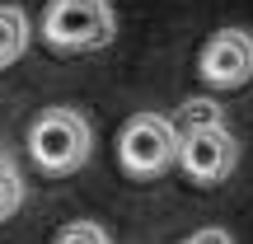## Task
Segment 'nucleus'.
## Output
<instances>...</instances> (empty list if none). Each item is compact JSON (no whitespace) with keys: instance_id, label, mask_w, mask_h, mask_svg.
<instances>
[{"instance_id":"39448f33","label":"nucleus","mask_w":253,"mask_h":244,"mask_svg":"<svg viewBox=\"0 0 253 244\" xmlns=\"http://www.w3.org/2000/svg\"><path fill=\"white\" fill-rule=\"evenodd\" d=\"M239 164V141L230 127H207V132H183L178 169L197 188H220Z\"/></svg>"},{"instance_id":"0eeeda50","label":"nucleus","mask_w":253,"mask_h":244,"mask_svg":"<svg viewBox=\"0 0 253 244\" xmlns=\"http://www.w3.org/2000/svg\"><path fill=\"white\" fill-rule=\"evenodd\" d=\"M173 122H178V132H207V127H230L225 122V103L211 99V94H192V99H183L178 108L169 113Z\"/></svg>"},{"instance_id":"1a4fd4ad","label":"nucleus","mask_w":253,"mask_h":244,"mask_svg":"<svg viewBox=\"0 0 253 244\" xmlns=\"http://www.w3.org/2000/svg\"><path fill=\"white\" fill-rule=\"evenodd\" d=\"M52 244H113V235H108V226H103V221L80 216V221H66V226L56 230Z\"/></svg>"},{"instance_id":"7ed1b4c3","label":"nucleus","mask_w":253,"mask_h":244,"mask_svg":"<svg viewBox=\"0 0 253 244\" xmlns=\"http://www.w3.org/2000/svg\"><path fill=\"white\" fill-rule=\"evenodd\" d=\"M183 132L169 113H131L118 132V164L126 179H160L178 169Z\"/></svg>"},{"instance_id":"9d476101","label":"nucleus","mask_w":253,"mask_h":244,"mask_svg":"<svg viewBox=\"0 0 253 244\" xmlns=\"http://www.w3.org/2000/svg\"><path fill=\"white\" fill-rule=\"evenodd\" d=\"M178 244H235V235H230L225 226H202V230H192V235H183Z\"/></svg>"},{"instance_id":"423d86ee","label":"nucleus","mask_w":253,"mask_h":244,"mask_svg":"<svg viewBox=\"0 0 253 244\" xmlns=\"http://www.w3.org/2000/svg\"><path fill=\"white\" fill-rule=\"evenodd\" d=\"M28 43H33V19H28V9L14 5V0H5V5H0V71L24 61Z\"/></svg>"},{"instance_id":"6e6552de","label":"nucleus","mask_w":253,"mask_h":244,"mask_svg":"<svg viewBox=\"0 0 253 244\" xmlns=\"http://www.w3.org/2000/svg\"><path fill=\"white\" fill-rule=\"evenodd\" d=\"M24 202H28L24 174H19V164L9 160V155H0V226H5V221H14L19 211H24Z\"/></svg>"},{"instance_id":"f257e3e1","label":"nucleus","mask_w":253,"mask_h":244,"mask_svg":"<svg viewBox=\"0 0 253 244\" xmlns=\"http://www.w3.org/2000/svg\"><path fill=\"white\" fill-rule=\"evenodd\" d=\"M89 155H94V127H89V118L80 108L52 103V108H42L28 122V160L42 174L66 179V174L84 169Z\"/></svg>"},{"instance_id":"20e7f679","label":"nucleus","mask_w":253,"mask_h":244,"mask_svg":"<svg viewBox=\"0 0 253 244\" xmlns=\"http://www.w3.org/2000/svg\"><path fill=\"white\" fill-rule=\"evenodd\" d=\"M197 75L207 90H244L253 80V33L249 28H216L197 52Z\"/></svg>"},{"instance_id":"f03ea898","label":"nucleus","mask_w":253,"mask_h":244,"mask_svg":"<svg viewBox=\"0 0 253 244\" xmlns=\"http://www.w3.org/2000/svg\"><path fill=\"white\" fill-rule=\"evenodd\" d=\"M38 28L52 52L66 56L103 52L118 38V9H113V0H47Z\"/></svg>"}]
</instances>
